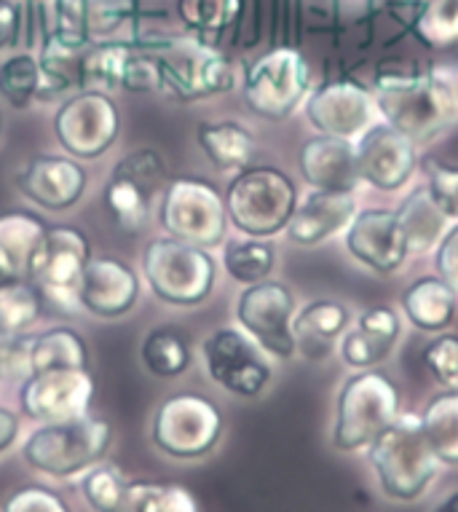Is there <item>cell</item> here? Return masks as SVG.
<instances>
[{
    "label": "cell",
    "mask_w": 458,
    "mask_h": 512,
    "mask_svg": "<svg viewBox=\"0 0 458 512\" xmlns=\"http://www.w3.org/2000/svg\"><path fill=\"white\" fill-rule=\"evenodd\" d=\"M110 443L113 427L100 416L86 413L78 419L38 424L22 443V459L46 478L73 480L105 462Z\"/></svg>",
    "instance_id": "cell-4"
},
{
    "label": "cell",
    "mask_w": 458,
    "mask_h": 512,
    "mask_svg": "<svg viewBox=\"0 0 458 512\" xmlns=\"http://www.w3.org/2000/svg\"><path fill=\"white\" fill-rule=\"evenodd\" d=\"M394 212H397L402 234H405V242H408L410 261L432 255L434 247L440 244V239L445 236L450 223H453L442 212L440 204L434 202L432 191L426 188V183L413 188L410 194H405V199H402L400 207Z\"/></svg>",
    "instance_id": "cell-28"
},
{
    "label": "cell",
    "mask_w": 458,
    "mask_h": 512,
    "mask_svg": "<svg viewBox=\"0 0 458 512\" xmlns=\"http://www.w3.org/2000/svg\"><path fill=\"white\" fill-rule=\"evenodd\" d=\"M51 368H89V349L78 330L62 325V328L43 330L41 336H33L30 373Z\"/></svg>",
    "instance_id": "cell-33"
},
{
    "label": "cell",
    "mask_w": 458,
    "mask_h": 512,
    "mask_svg": "<svg viewBox=\"0 0 458 512\" xmlns=\"http://www.w3.org/2000/svg\"><path fill=\"white\" fill-rule=\"evenodd\" d=\"M362 459L378 496L402 507L424 502L445 472L426 443L418 411L410 408L375 437Z\"/></svg>",
    "instance_id": "cell-2"
},
{
    "label": "cell",
    "mask_w": 458,
    "mask_h": 512,
    "mask_svg": "<svg viewBox=\"0 0 458 512\" xmlns=\"http://www.w3.org/2000/svg\"><path fill=\"white\" fill-rule=\"evenodd\" d=\"M78 84L97 92H161L159 65L145 43L97 41L78 62Z\"/></svg>",
    "instance_id": "cell-15"
},
{
    "label": "cell",
    "mask_w": 458,
    "mask_h": 512,
    "mask_svg": "<svg viewBox=\"0 0 458 512\" xmlns=\"http://www.w3.org/2000/svg\"><path fill=\"white\" fill-rule=\"evenodd\" d=\"M159 223L167 236L204 250L220 247L231 226L223 194L199 177L169 180L161 194Z\"/></svg>",
    "instance_id": "cell-10"
},
{
    "label": "cell",
    "mask_w": 458,
    "mask_h": 512,
    "mask_svg": "<svg viewBox=\"0 0 458 512\" xmlns=\"http://www.w3.org/2000/svg\"><path fill=\"white\" fill-rule=\"evenodd\" d=\"M196 143L209 164L220 172H242L252 167L258 153V137L242 121H201Z\"/></svg>",
    "instance_id": "cell-29"
},
{
    "label": "cell",
    "mask_w": 458,
    "mask_h": 512,
    "mask_svg": "<svg viewBox=\"0 0 458 512\" xmlns=\"http://www.w3.org/2000/svg\"><path fill=\"white\" fill-rule=\"evenodd\" d=\"M354 153L362 185L381 194L405 191L421 169V148L386 121H378L354 140Z\"/></svg>",
    "instance_id": "cell-18"
},
{
    "label": "cell",
    "mask_w": 458,
    "mask_h": 512,
    "mask_svg": "<svg viewBox=\"0 0 458 512\" xmlns=\"http://www.w3.org/2000/svg\"><path fill=\"white\" fill-rule=\"evenodd\" d=\"M132 0H89V38L105 41V35L124 25Z\"/></svg>",
    "instance_id": "cell-44"
},
{
    "label": "cell",
    "mask_w": 458,
    "mask_h": 512,
    "mask_svg": "<svg viewBox=\"0 0 458 512\" xmlns=\"http://www.w3.org/2000/svg\"><path fill=\"white\" fill-rule=\"evenodd\" d=\"M370 89L381 121L400 129L418 148L458 126V68L450 62L426 70H384Z\"/></svg>",
    "instance_id": "cell-1"
},
{
    "label": "cell",
    "mask_w": 458,
    "mask_h": 512,
    "mask_svg": "<svg viewBox=\"0 0 458 512\" xmlns=\"http://www.w3.org/2000/svg\"><path fill=\"white\" fill-rule=\"evenodd\" d=\"M421 362L440 389H458V333H437L421 349Z\"/></svg>",
    "instance_id": "cell-41"
},
{
    "label": "cell",
    "mask_w": 458,
    "mask_h": 512,
    "mask_svg": "<svg viewBox=\"0 0 458 512\" xmlns=\"http://www.w3.org/2000/svg\"><path fill=\"white\" fill-rule=\"evenodd\" d=\"M400 314L410 328L426 336H437L456 325L458 295L456 290L437 274L413 279L400 295Z\"/></svg>",
    "instance_id": "cell-26"
},
{
    "label": "cell",
    "mask_w": 458,
    "mask_h": 512,
    "mask_svg": "<svg viewBox=\"0 0 458 512\" xmlns=\"http://www.w3.org/2000/svg\"><path fill=\"white\" fill-rule=\"evenodd\" d=\"M0 129H3V118H0Z\"/></svg>",
    "instance_id": "cell-51"
},
{
    "label": "cell",
    "mask_w": 458,
    "mask_h": 512,
    "mask_svg": "<svg viewBox=\"0 0 458 512\" xmlns=\"http://www.w3.org/2000/svg\"><path fill=\"white\" fill-rule=\"evenodd\" d=\"M94 378L89 368H51L30 373L19 389V408L38 424L86 416L94 400Z\"/></svg>",
    "instance_id": "cell-19"
},
{
    "label": "cell",
    "mask_w": 458,
    "mask_h": 512,
    "mask_svg": "<svg viewBox=\"0 0 458 512\" xmlns=\"http://www.w3.org/2000/svg\"><path fill=\"white\" fill-rule=\"evenodd\" d=\"M89 255V239L75 226H49L35 252L27 279L35 282L43 298L62 311L81 309V279Z\"/></svg>",
    "instance_id": "cell-12"
},
{
    "label": "cell",
    "mask_w": 458,
    "mask_h": 512,
    "mask_svg": "<svg viewBox=\"0 0 458 512\" xmlns=\"http://www.w3.org/2000/svg\"><path fill=\"white\" fill-rule=\"evenodd\" d=\"M242 14V0H177V17L193 35H217Z\"/></svg>",
    "instance_id": "cell-38"
},
{
    "label": "cell",
    "mask_w": 458,
    "mask_h": 512,
    "mask_svg": "<svg viewBox=\"0 0 458 512\" xmlns=\"http://www.w3.org/2000/svg\"><path fill=\"white\" fill-rule=\"evenodd\" d=\"M167 167L156 151L140 148L113 167L105 183V207L129 234H137L148 223L150 207L167 188Z\"/></svg>",
    "instance_id": "cell-16"
},
{
    "label": "cell",
    "mask_w": 458,
    "mask_h": 512,
    "mask_svg": "<svg viewBox=\"0 0 458 512\" xmlns=\"http://www.w3.org/2000/svg\"><path fill=\"white\" fill-rule=\"evenodd\" d=\"M223 432V411L196 392L169 395L150 421V443L177 462H196L209 456L223 440Z\"/></svg>",
    "instance_id": "cell-9"
},
{
    "label": "cell",
    "mask_w": 458,
    "mask_h": 512,
    "mask_svg": "<svg viewBox=\"0 0 458 512\" xmlns=\"http://www.w3.org/2000/svg\"><path fill=\"white\" fill-rule=\"evenodd\" d=\"M121 132V110L116 100L97 89H81L67 97L54 113V137L67 156L94 161L105 156Z\"/></svg>",
    "instance_id": "cell-14"
},
{
    "label": "cell",
    "mask_w": 458,
    "mask_h": 512,
    "mask_svg": "<svg viewBox=\"0 0 458 512\" xmlns=\"http://www.w3.org/2000/svg\"><path fill=\"white\" fill-rule=\"evenodd\" d=\"M0 94L11 108L27 110L33 102L43 100L41 59L33 54H14L0 62Z\"/></svg>",
    "instance_id": "cell-37"
},
{
    "label": "cell",
    "mask_w": 458,
    "mask_h": 512,
    "mask_svg": "<svg viewBox=\"0 0 458 512\" xmlns=\"http://www.w3.org/2000/svg\"><path fill=\"white\" fill-rule=\"evenodd\" d=\"M298 314V298L276 279L247 285L236 298V325L274 360H292L298 354L292 322Z\"/></svg>",
    "instance_id": "cell-13"
},
{
    "label": "cell",
    "mask_w": 458,
    "mask_h": 512,
    "mask_svg": "<svg viewBox=\"0 0 458 512\" xmlns=\"http://www.w3.org/2000/svg\"><path fill=\"white\" fill-rule=\"evenodd\" d=\"M429 512H458V486L445 491V494L432 504V510Z\"/></svg>",
    "instance_id": "cell-48"
},
{
    "label": "cell",
    "mask_w": 458,
    "mask_h": 512,
    "mask_svg": "<svg viewBox=\"0 0 458 512\" xmlns=\"http://www.w3.org/2000/svg\"><path fill=\"white\" fill-rule=\"evenodd\" d=\"M49 226L33 212L0 215V269L6 277H27Z\"/></svg>",
    "instance_id": "cell-30"
},
{
    "label": "cell",
    "mask_w": 458,
    "mask_h": 512,
    "mask_svg": "<svg viewBox=\"0 0 458 512\" xmlns=\"http://www.w3.org/2000/svg\"><path fill=\"white\" fill-rule=\"evenodd\" d=\"M303 116L319 135L343 137L354 143L381 121V110L370 86L354 78H335L311 89L303 102Z\"/></svg>",
    "instance_id": "cell-17"
},
{
    "label": "cell",
    "mask_w": 458,
    "mask_h": 512,
    "mask_svg": "<svg viewBox=\"0 0 458 512\" xmlns=\"http://www.w3.org/2000/svg\"><path fill=\"white\" fill-rule=\"evenodd\" d=\"M402 328L405 319L397 306L392 303L367 306L351 319L349 330L338 341V354L349 370L381 368L400 344Z\"/></svg>",
    "instance_id": "cell-21"
},
{
    "label": "cell",
    "mask_w": 458,
    "mask_h": 512,
    "mask_svg": "<svg viewBox=\"0 0 458 512\" xmlns=\"http://www.w3.org/2000/svg\"><path fill=\"white\" fill-rule=\"evenodd\" d=\"M0 512H73L70 504L51 488L43 486H22L11 491L3 502Z\"/></svg>",
    "instance_id": "cell-43"
},
{
    "label": "cell",
    "mask_w": 458,
    "mask_h": 512,
    "mask_svg": "<svg viewBox=\"0 0 458 512\" xmlns=\"http://www.w3.org/2000/svg\"><path fill=\"white\" fill-rule=\"evenodd\" d=\"M159 65L161 92L180 102H199L236 89L239 70L234 59L199 35H175L145 43Z\"/></svg>",
    "instance_id": "cell-5"
},
{
    "label": "cell",
    "mask_w": 458,
    "mask_h": 512,
    "mask_svg": "<svg viewBox=\"0 0 458 512\" xmlns=\"http://www.w3.org/2000/svg\"><path fill=\"white\" fill-rule=\"evenodd\" d=\"M351 319L354 314H351L349 303L335 301V298H317V301L306 303L303 309H298L295 322H292L298 354L311 362L330 357L343 333L349 330Z\"/></svg>",
    "instance_id": "cell-27"
},
{
    "label": "cell",
    "mask_w": 458,
    "mask_h": 512,
    "mask_svg": "<svg viewBox=\"0 0 458 512\" xmlns=\"http://www.w3.org/2000/svg\"><path fill=\"white\" fill-rule=\"evenodd\" d=\"M49 41L73 51L89 46V0H54V33Z\"/></svg>",
    "instance_id": "cell-40"
},
{
    "label": "cell",
    "mask_w": 458,
    "mask_h": 512,
    "mask_svg": "<svg viewBox=\"0 0 458 512\" xmlns=\"http://www.w3.org/2000/svg\"><path fill=\"white\" fill-rule=\"evenodd\" d=\"M402 411L400 384L384 368L351 370L335 395L330 448L341 456H362Z\"/></svg>",
    "instance_id": "cell-3"
},
{
    "label": "cell",
    "mask_w": 458,
    "mask_h": 512,
    "mask_svg": "<svg viewBox=\"0 0 458 512\" xmlns=\"http://www.w3.org/2000/svg\"><path fill=\"white\" fill-rule=\"evenodd\" d=\"M314 89V73L306 54L295 46H274L252 59L242 78L247 108L266 121H287Z\"/></svg>",
    "instance_id": "cell-8"
},
{
    "label": "cell",
    "mask_w": 458,
    "mask_h": 512,
    "mask_svg": "<svg viewBox=\"0 0 458 512\" xmlns=\"http://www.w3.org/2000/svg\"><path fill=\"white\" fill-rule=\"evenodd\" d=\"M201 362L212 384L242 400H255L274 381V357L239 325L215 328L201 338Z\"/></svg>",
    "instance_id": "cell-11"
},
{
    "label": "cell",
    "mask_w": 458,
    "mask_h": 512,
    "mask_svg": "<svg viewBox=\"0 0 458 512\" xmlns=\"http://www.w3.org/2000/svg\"><path fill=\"white\" fill-rule=\"evenodd\" d=\"M426 188L432 191L434 202L440 204L442 212L448 215L453 223L458 220V167L450 164H426Z\"/></svg>",
    "instance_id": "cell-42"
},
{
    "label": "cell",
    "mask_w": 458,
    "mask_h": 512,
    "mask_svg": "<svg viewBox=\"0 0 458 512\" xmlns=\"http://www.w3.org/2000/svg\"><path fill=\"white\" fill-rule=\"evenodd\" d=\"M3 279H9V277H6V271L0 269V282H3Z\"/></svg>",
    "instance_id": "cell-49"
},
{
    "label": "cell",
    "mask_w": 458,
    "mask_h": 512,
    "mask_svg": "<svg viewBox=\"0 0 458 512\" xmlns=\"http://www.w3.org/2000/svg\"><path fill=\"white\" fill-rule=\"evenodd\" d=\"M43 293L27 277L0 282V336H19L33 328L43 314Z\"/></svg>",
    "instance_id": "cell-34"
},
{
    "label": "cell",
    "mask_w": 458,
    "mask_h": 512,
    "mask_svg": "<svg viewBox=\"0 0 458 512\" xmlns=\"http://www.w3.org/2000/svg\"><path fill=\"white\" fill-rule=\"evenodd\" d=\"M279 250L274 239H258V236H234L223 242V269L228 277L242 287L258 285L263 279H271Z\"/></svg>",
    "instance_id": "cell-32"
},
{
    "label": "cell",
    "mask_w": 458,
    "mask_h": 512,
    "mask_svg": "<svg viewBox=\"0 0 458 512\" xmlns=\"http://www.w3.org/2000/svg\"><path fill=\"white\" fill-rule=\"evenodd\" d=\"M0 381H3V365H0Z\"/></svg>",
    "instance_id": "cell-50"
},
{
    "label": "cell",
    "mask_w": 458,
    "mask_h": 512,
    "mask_svg": "<svg viewBox=\"0 0 458 512\" xmlns=\"http://www.w3.org/2000/svg\"><path fill=\"white\" fill-rule=\"evenodd\" d=\"M129 478L116 464L100 462L81 475V496L94 512H118L124 502Z\"/></svg>",
    "instance_id": "cell-39"
},
{
    "label": "cell",
    "mask_w": 458,
    "mask_h": 512,
    "mask_svg": "<svg viewBox=\"0 0 458 512\" xmlns=\"http://www.w3.org/2000/svg\"><path fill=\"white\" fill-rule=\"evenodd\" d=\"M298 169L303 183L319 191H359L354 143L333 135H314L300 145Z\"/></svg>",
    "instance_id": "cell-25"
},
{
    "label": "cell",
    "mask_w": 458,
    "mask_h": 512,
    "mask_svg": "<svg viewBox=\"0 0 458 512\" xmlns=\"http://www.w3.org/2000/svg\"><path fill=\"white\" fill-rule=\"evenodd\" d=\"M142 277L161 303L175 309H193L215 290L217 263L204 247L159 236L150 239L142 250Z\"/></svg>",
    "instance_id": "cell-7"
},
{
    "label": "cell",
    "mask_w": 458,
    "mask_h": 512,
    "mask_svg": "<svg viewBox=\"0 0 458 512\" xmlns=\"http://www.w3.org/2000/svg\"><path fill=\"white\" fill-rule=\"evenodd\" d=\"M432 454L445 470H458V389H440L418 411Z\"/></svg>",
    "instance_id": "cell-31"
},
{
    "label": "cell",
    "mask_w": 458,
    "mask_h": 512,
    "mask_svg": "<svg viewBox=\"0 0 458 512\" xmlns=\"http://www.w3.org/2000/svg\"><path fill=\"white\" fill-rule=\"evenodd\" d=\"M140 301V277L121 258H92L81 279V309L100 319H121Z\"/></svg>",
    "instance_id": "cell-24"
},
{
    "label": "cell",
    "mask_w": 458,
    "mask_h": 512,
    "mask_svg": "<svg viewBox=\"0 0 458 512\" xmlns=\"http://www.w3.org/2000/svg\"><path fill=\"white\" fill-rule=\"evenodd\" d=\"M19 191L41 210L65 212L81 202L89 185L84 164L67 153H41L27 161L17 177Z\"/></svg>",
    "instance_id": "cell-22"
},
{
    "label": "cell",
    "mask_w": 458,
    "mask_h": 512,
    "mask_svg": "<svg viewBox=\"0 0 458 512\" xmlns=\"http://www.w3.org/2000/svg\"><path fill=\"white\" fill-rule=\"evenodd\" d=\"M19 9L11 0H0V49L9 46L11 38L17 35Z\"/></svg>",
    "instance_id": "cell-47"
},
{
    "label": "cell",
    "mask_w": 458,
    "mask_h": 512,
    "mask_svg": "<svg viewBox=\"0 0 458 512\" xmlns=\"http://www.w3.org/2000/svg\"><path fill=\"white\" fill-rule=\"evenodd\" d=\"M118 512H199L196 496L177 483L129 480Z\"/></svg>",
    "instance_id": "cell-36"
},
{
    "label": "cell",
    "mask_w": 458,
    "mask_h": 512,
    "mask_svg": "<svg viewBox=\"0 0 458 512\" xmlns=\"http://www.w3.org/2000/svg\"><path fill=\"white\" fill-rule=\"evenodd\" d=\"M343 247L351 258L373 274L392 277L410 261L408 242L397 212L389 207H362L343 231Z\"/></svg>",
    "instance_id": "cell-20"
},
{
    "label": "cell",
    "mask_w": 458,
    "mask_h": 512,
    "mask_svg": "<svg viewBox=\"0 0 458 512\" xmlns=\"http://www.w3.org/2000/svg\"><path fill=\"white\" fill-rule=\"evenodd\" d=\"M140 360L148 373L159 378H177L191 368V346L177 328H156L145 333Z\"/></svg>",
    "instance_id": "cell-35"
},
{
    "label": "cell",
    "mask_w": 458,
    "mask_h": 512,
    "mask_svg": "<svg viewBox=\"0 0 458 512\" xmlns=\"http://www.w3.org/2000/svg\"><path fill=\"white\" fill-rule=\"evenodd\" d=\"M228 223L242 236L271 239L284 234L298 207V183L279 167H247L225 188Z\"/></svg>",
    "instance_id": "cell-6"
},
{
    "label": "cell",
    "mask_w": 458,
    "mask_h": 512,
    "mask_svg": "<svg viewBox=\"0 0 458 512\" xmlns=\"http://www.w3.org/2000/svg\"><path fill=\"white\" fill-rule=\"evenodd\" d=\"M22 435V419L17 411H11L6 405H0V456L11 451Z\"/></svg>",
    "instance_id": "cell-46"
},
{
    "label": "cell",
    "mask_w": 458,
    "mask_h": 512,
    "mask_svg": "<svg viewBox=\"0 0 458 512\" xmlns=\"http://www.w3.org/2000/svg\"><path fill=\"white\" fill-rule=\"evenodd\" d=\"M432 263L434 274L445 279L458 295V220L456 223H450V228L445 231L440 244L434 247Z\"/></svg>",
    "instance_id": "cell-45"
},
{
    "label": "cell",
    "mask_w": 458,
    "mask_h": 512,
    "mask_svg": "<svg viewBox=\"0 0 458 512\" xmlns=\"http://www.w3.org/2000/svg\"><path fill=\"white\" fill-rule=\"evenodd\" d=\"M357 210V191L309 188V194L298 199V207L284 228V236L295 247H319L335 236H343Z\"/></svg>",
    "instance_id": "cell-23"
}]
</instances>
